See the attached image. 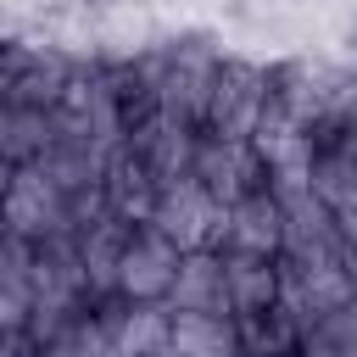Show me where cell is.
<instances>
[{
    "mask_svg": "<svg viewBox=\"0 0 357 357\" xmlns=\"http://www.w3.org/2000/svg\"><path fill=\"white\" fill-rule=\"evenodd\" d=\"M73 195L45 173V162L33 167H17L6 195H0V240L11 245H56V240H73Z\"/></svg>",
    "mask_w": 357,
    "mask_h": 357,
    "instance_id": "1",
    "label": "cell"
},
{
    "mask_svg": "<svg viewBox=\"0 0 357 357\" xmlns=\"http://www.w3.org/2000/svg\"><path fill=\"white\" fill-rule=\"evenodd\" d=\"M178 262H184V245L162 223H151V218L128 223V234L117 245V268H112V296L123 307H167Z\"/></svg>",
    "mask_w": 357,
    "mask_h": 357,
    "instance_id": "2",
    "label": "cell"
},
{
    "mask_svg": "<svg viewBox=\"0 0 357 357\" xmlns=\"http://www.w3.org/2000/svg\"><path fill=\"white\" fill-rule=\"evenodd\" d=\"M262 117H268V56H234V50H223V67L212 78V100H206L201 134L257 139Z\"/></svg>",
    "mask_w": 357,
    "mask_h": 357,
    "instance_id": "3",
    "label": "cell"
},
{
    "mask_svg": "<svg viewBox=\"0 0 357 357\" xmlns=\"http://www.w3.org/2000/svg\"><path fill=\"white\" fill-rule=\"evenodd\" d=\"M190 173H195V184L218 206H234L240 195L268 190V156H262V145L257 139H234V134H201Z\"/></svg>",
    "mask_w": 357,
    "mask_h": 357,
    "instance_id": "4",
    "label": "cell"
},
{
    "mask_svg": "<svg viewBox=\"0 0 357 357\" xmlns=\"http://www.w3.org/2000/svg\"><path fill=\"white\" fill-rule=\"evenodd\" d=\"M151 223H162L184 251L190 245H218V223H223V206L195 184V173L184 178H167L156 190V206H151Z\"/></svg>",
    "mask_w": 357,
    "mask_h": 357,
    "instance_id": "5",
    "label": "cell"
},
{
    "mask_svg": "<svg viewBox=\"0 0 357 357\" xmlns=\"http://www.w3.org/2000/svg\"><path fill=\"white\" fill-rule=\"evenodd\" d=\"M218 251H268V257H284V201H279L273 184L240 195L234 206H223Z\"/></svg>",
    "mask_w": 357,
    "mask_h": 357,
    "instance_id": "6",
    "label": "cell"
},
{
    "mask_svg": "<svg viewBox=\"0 0 357 357\" xmlns=\"http://www.w3.org/2000/svg\"><path fill=\"white\" fill-rule=\"evenodd\" d=\"M284 301V257L268 251H223V307L229 318H251Z\"/></svg>",
    "mask_w": 357,
    "mask_h": 357,
    "instance_id": "7",
    "label": "cell"
},
{
    "mask_svg": "<svg viewBox=\"0 0 357 357\" xmlns=\"http://www.w3.org/2000/svg\"><path fill=\"white\" fill-rule=\"evenodd\" d=\"M61 139L56 128V112L45 106H17V100H0V156L11 167H33L50 156V145Z\"/></svg>",
    "mask_w": 357,
    "mask_h": 357,
    "instance_id": "8",
    "label": "cell"
},
{
    "mask_svg": "<svg viewBox=\"0 0 357 357\" xmlns=\"http://www.w3.org/2000/svg\"><path fill=\"white\" fill-rule=\"evenodd\" d=\"M167 307H212V312H229L223 307V251L218 245H190L184 251Z\"/></svg>",
    "mask_w": 357,
    "mask_h": 357,
    "instance_id": "9",
    "label": "cell"
},
{
    "mask_svg": "<svg viewBox=\"0 0 357 357\" xmlns=\"http://www.w3.org/2000/svg\"><path fill=\"white\" fill-rule=\"evenodd\" d=\"M33 324V251L0 240V329Z\"/></svg>",
    "mask_w": 357,
    "mask_h": 357,
    "instance_id": "10",
    "label": "cell"
},
{
    "mask_svg": "<svg viewBox=\"0 0 357 357\" xmlns=\"http://www.w3.org/2000/svg\"><path fill=\"white\" fill-rule=\"evenodd\" d=\"M0 357H50V346L33 324H17V329H0Z\"/></svg>",
    "mask_w": 357,
    "mask_h": 357,
    "instance_id": "11",
    "label": "cell"
},
{
    "mask_svg": "<svg viewBox=\"0 0 357 357\" xmlns=\"http://www.w3.org/2000/svg\"><path fill=\"white\" fill-rule=\"evenodd\" d=\"M346 61L357 67V22H351V33H346Z\"/></svg>",
    "mask_w": 357,
    "mask_h": 357,
    "instance_id": "12",
    "label": "cell"
},
{
    "mask_svg": "<svg viewBox=\"0 0 357 357\" xmlns=\"http://www.w3.org/2000/svg\"><path fill=\"white\" fill-rule=\"evenodd\" d=\"M11 173H17V167H11L6 156H0V195H6V184H11Z\"/></svg>",
    "mask_w": 357,
    "mask_h": 357,
    "instance_id": "13",
    "label": "cell"
}]
</instances>
